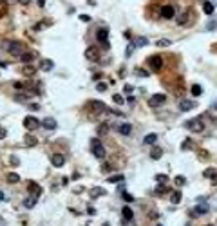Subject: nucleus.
Here are the masks:
<instances>
[{
  "label": "nucleus",
  "instance_id": "obj_22",
  "mask_svg": "<svg viewBox=\"0 0 217 226\" xmlns=\"http://www.w3.org/2000/svg\"><path fill=\"white\" fill-rule=\"evenodd\" d=\"M7 181H9V183H18L20 176L17 174V172H9V174H7Z\"/></svg>",
  "mask_w": 217,
  "mask_h": 226
},
{
  "label": "nucleus",
  "instance_id": "obj_40",
  "mask_svg": "<svg viewBox=\"0 0 217 226\" xmlns=\"http://www.w3.org/2000/svg\"><path fill=\"white\" fill-rule=\"evenodd\" d=\"M7 13V4H0V17H4Z\"/></svg>",
  "mask_w": 217,
  "mask_h": 226
},
{
  "label": "nucleus",
  "instance_id": "obj_29",
  "mask_svg": "<svg viewBox=\"0 0 217 226\" xmlns=\"http://www.w3.org/2000/svg\"><path fill=\"white\" fill-rule=\"evenodd\" d=\"M125 177H123V174H118V176H110L109 177V183H119V181H123Z\"/></svg>",
  "mask_w": 217,
  "mask_h": 226
},
{
  "label": "nucleus",
  "instance_id": "obj_51",
  "mask_svg": "<svg viewBox=\"0 0 217 226\" xmlns=\"http://www.w3.org/2000/svg\"><path fill=\"white\" fill-rule=\"evenodd\" d=\"M105 226H109V224H105Z\"/></svg>",
  "mask_w": 217,
  "mask_h": 226
},
{
  "label": "nucleus",
  "instance_id": "obj_30",
  "mask_svg": "<svg viewBox=\"0 0 217 226\" xmlns=\"http://www.w3.org/2000/svg\"><path fill=\"white\" fill-rule=\"evenodd\" d=\"M170 43H172L170 40H166V38H161V40H158V43H156V45H158V47H168Z\"/></svg>",
  "mask_w": 217,
  "mask_h": 226
},
{
  "label": "nucleus",
  "instance_id": "obj_3",
  "mask_svg": "<svg viewBox=\"0 0 217 226\" xmlns=\"http://www.w3.org/2000/svg\"><path fill=\"white\" fill-rule=\"evenodd\" d=\"M91 143H92V145H91V150H92L94 157L103 159V157H105V148H103V145L99 143V139H92Z\"/></svg>",
  "mask_w": 217,
  "mask_h": 226
},
{
  "label": "nucleus",
  "instance_id": "obj_39",
  "mask_svg": "<svg viewBox=\"0 0 217 226\" xmlns=\"http://www.w3.org/2000/svg\"><path fill=\"white\" fill-rule=\"evenodd\" d=\"M45 24H47V22H38V24H35V27H33V29H35V31H42Z\"/></svg>",
  "mask_w": 217,
  "mask_h": 226
},
{
  "label": "nucleus",
  "instance_id": "obj_45",
  "mask_svg": "<svg viewBox=\"0 0 217 226\" xmlns=\"http://www.w3.org/2000/svg\"><path fill=\"white\" fill-rule=\"evenodd\" d=\"M6 136H7V128H2L0 127V139H4Z\"/></svg>",
  "mask_w": 217,
  "mask_h": 226
},
{
  "label": "nucleus",
  "instance_id": "obj_41",
  "mask_svg": "<svg viewBox=\"0 0 217 226\" xmlns=\"http://www.w3.org/2000/svg\"><path fill=\"white\" fill-rule=\"evenodd\" d=\"M165 192H168V188H166L165 185H161L158 190H156V194H165Z\"/></svg>",
  "mask_w": 217,
  "mask_h": 226
},
{
  "label": "nucleus",
  "instance_id": "obj_38",
  "mask_svg": "<svg viewBox=\"0 0 217 226\" xmlns=\"http://www.w3.org/2000/svg\"><path fill=\"white\" fill-rule=\"evenodd\" d=\"M208 208L206 206H196V213H206Z\"/></svg>",
  "mask_w": 217,
  "mask_h": 226
},
{
  "label": "nucleus",
  "instance_id": "obj_48",
  "mask_svg": "<svg viewBox=\"0 0 217 226\" xmlns=\"http://www.w3.org/2000/svg\"><path fill=\"white\" fill-rule=\"evenodd\" d=\"M20 4H24V6H27V4H31V0H18Z\"/></svg>",
  "mask_w": 217,
  "mask_h": 226
},
{
  "label": "nucleus",
  "instance_id": "obj_1",
  "mask_svg": "<svg viewBox=\"0 0 217 226\" xmlns=\"http://www.w3.org/2000/svg\"><path fill=\"white\" fill-rule=\"evenodd\" d=\"M4 47H6V51H7V53H9V54H13V56H22V54H24V45H22V42H7V43H6V45H4Z\"/></svg>",
  "mask_w": 217,
  "mask_h": 226
},
{
  "label": "nucleus",
  "instance_id": "obj_11",
  "mask_svg": "<svg viewBox=\"0 0 217 226\" xmlns=\"http://www.w3.org/2000/svg\"><path fill=\"white\" fill-rule=\"evenodd\" d=\"M51 163H53V166L60 168V166L65 165V157H63L62 154H54V156H51Z\"/></svg>",
  "mask_w": 217,
  "mask_h": 226
},
{
  "label": "nucleus",
  "instance_id": "obj_7",
  "mask_svg": "<svg viewBox=\"0 0 217 226\" xmlns=\"http://www.w3.org/2000/svg\"><path fill=\"white\" fill-rule=\"evenodd\" d=\"M161 17L163 18H166V20H170V18H174L176 17V9H174V6H163L161 7Z\"/></svg>",
  "mask_w": 217,
  "mask_h": 226
},
{
  "label": "nucleus",
  "instance_id": "obj_34",
  "mask_svg": "<svg viewBox=\"0 0 217 226\" xmlns=\"http://www.w3.org/2000/svg\"><path fill=\"white\" fill-rule=\"evenodd\" d=\"M15 100H17V102H27V100H29V96L22 92V94H17V96H15Z\"/></svg>",
  "mask_w": 217,
  "mask_h": 226
},
{
  "label": "nucleus",
  "instance_id": "obj_5",
  "mask_svg": "<svg viewBox=\"0 0 217 226\" xmlns=\"http://www.w3.org/2000/svg\"><path fill=\"white\" fill-rule=\"evenodd\" d=\"M40 125L42 123H40L35 116H25V118H24V127H25L27 130H36Z\"/></svg>",
  "mask_w": 217,
  "mask_h": 226
},
{
  "label": "nucleus",
  "instance_id": "obj_16",
  "mask_svg": "<svg viewBox=\"0 0 217 226\" xmlns=\"http://www.w3.org/2000/svg\"><path fill=\"white\" fill-rule=\"evenodd\" d=\"M161 156H163V148L154 146V148H152V152H150V157H152L154 161H158V159H161Z\"/></svg>",
  "mask_w": 217,
  "mask_h": 226
},
{
  "label": "nucleus",
  "instance_id": "obj_31",
  "mask_svg": "<svg viewBox=\"0 0 217 226\" xmlns=\"http://www.w3.org/2000/svg\"><path fill=\"white\" fill-rule=\"evenodd\" d=\"M112 100H114V103H116V105H123V102H125L121 94H114V96H112Z\"/></svg>",
  "mask_w": 217,
  "mask_h": 226
},
{
  "label": "nucleus",
  "instance_id": "obj_13",
  "mask_svg": "<svg viewBox=\"0 0 217 226\" xmlns=\"http://www.w3.org/2000/svg\"><path fill=\"white\" fill-rule=\"evenodd\" d=\"M42 127L47 128V130H54V128H56V120H54V118H45V120L42 121Z\"/></svg>",
  "mask_w": 217,
  "mask_h": 226
},
{
  "label": "nucleus",
  "instance_id": "obj_23",
  "mask_svg": "<svg viewBox=\"0 0 217 226\" xmlns=\"http://www.w3.org/2000/svg\"><path fill=\"white\" fill-rule=\"evenodd\" d=\"M203 11H204L206 15H214V6H212L210 2H204V4H203Z\"/></svg>",
  "mask_w": 217,
  "mask_h": 226
},
{
  "label": "nucleus",
  "instance_id": "obj_44",
  "mask_svg": "<svg viewBox=\"0 0 217 226\" xmlns=\"http://www.w3.org/2000/svg\"><path fill=\"white\" fill-rule=\"evenodd\" d=\"M123 199H125L127 203H130V201H134V199H132V195H130V194H125V192H123Z\"/></svg>",
  "mask_w": 217,
  "mask_h": 226
},
{
  "label": "nucleus",
  "instance_id": "obj_36",
  "mask_svg": "<svg viewBox=\"0 0 217 226\" xmlns=\"http://www.w3.org/2000/svg\"><path fill=\"white\" fill-rule=\"evenodd\" d=\"M147 43H148L147 38H138V42H136V45H138V47H145Z\"/></svg>",
  "mask_w": 217,
  "mask_h": 226
},
{
  "label": "nucleus",
  "instance_id": "obj_46",
  "mask_svg": "<svg viewBox=\"0 0 217 226\" xmlns=\"http://www.w3.org/2000/svg\"><path fill=\"white\" fill-rule=\"evenodd\" d=\"M29 109H31V110H38V103H31Z\"/></svg>",
  "mask_w": 217,
  "mask_h": 226
},
{
  "label": "nucleus",
  "instance_id": "obj_12",
  "mask_svg": "<svg viewBox=\"0 0 217 226\" xmlns=\"http://www.w3.org/2000/svg\"><path fill=\"white\" fill-rule=\"evenodd\" d=\"M96 38H98V42H101V43H109V29H99L98 33H96Z\"/></svg>",
  "mask_w": 217,
  "mask_h": 226
},
{
  "label": "nucleus",
  "instance_id": "obj_14",
  "mask_svg": "<svg viewBox=\"0 0 217 226\" xmlns=\"http://www.w3.org/2000/svg\"><path fill=\"white\" fill-rule=\"evenodd\" d=\"M118 130H119V134L129 136V134L132 132V125H130V123H123V125H119V127H118Z\"/></svg>",
  "mask_w": 217,
  "mask_h": 226
},
{
  "label": "nucleus",
  "instance_id": "obj_49",
  "mask_svg": "<svg viewBox=\"0 0 217 226\" xmlns=\"http://www.w3.org/2000/svg\"><path fill=\"white\" fill-rule=\"evenodd\" d=\"M0 201H4V194L2 192H0Z\"/></svg>",
  "mask_w": 217,
  "mask_h": 226
},
{
  "label": "nucleus",
  "instance_id": "obj_19",
  "mask_svg": "<svg viewBox=\"0 0 217 226\" xmlns=\"http://www.w3.org/2000/svg\"><path fill=\"white\" fill-rule=\"evenodd\" d=\"M156 141H158V136H156V134H147L145 139H143V143L145 145H154Z\"/></svg>",
  "mask_w": 217,
  "mask_h": 226
},
{
  "label": "nucleus",
  "instance_id": "obj_21",
  "mask_svg": "<svg viewBox=\"0 0 217 226\" xmlns=\"http://www.w3.org/2000/svg\"><path fill=\"white\" fill-rule=\"evenodd\" d=\"M20 58H22V62L24 63H31L33 60H35V54H33V53H24Z\"/></svg>",
  "mask_w": 217,
  "mask_h": 226
},
{
  "label": "nucleus",
  "instance_id": "obj_32",
  "mask_svg": "<svg viewBox=\"0 0 217 226\" xmlns=\"http://www.w3.org/2000/svg\"><path fill=\"white\" fill-rule=\"evenodd\" d=\"M158 183H165V181H168V177H166V174H158L156 177H154Z\"/></svg>",
  "mask_w": 217,
  "mask_h": 226
},
{
  "label": "nucleus",
  "instance_id": "obj_2",
  "mask_svg": "<svg viewBox=\"0 0 217 226\" xmlns=\"http://www.w3.org/2000/svg\"><path fill=\"white\" fill-rule=\"evenodd\" d=\"M91 110H92V114L94 116H99V114H105L109 109H107V105L105 103H101V102H91L89 105H87Z\"/></svg>",
  "mask_w": 217,
  "mask_h": 226
},
{
  "label": "nucleus",
  "instance_id": "obj_27",
  "mask_svg": "<svg viewBox=\"0 0 217 226\" xmlns=\"http://www.w3.org/2000/svg\"><path fill=\"white\" fill-rule=\"evenodd\" d=\"M24 141L29 145V146H33V145H36V138H35V136H31V134H27V136L24 138Z\"/></svg>",
  "mask_w": 217,
  "mask_h": 226
},
{
  "label": "nucleus",
  "instance_id": "obj_9",
  "mask_svg": "<svg viewBox=\"0 0 217 226\" xmlns=\"http://www.w3.org/2000/svg\"><path fill=\"white\" fill-rule=\"evenodd\" d=\"M194 107H196V100H181V102H179V110H181V112L192 110Z\"/></svg>",
  "mask_w": 217,
  "mask_h": 226
},
{
  "label": "nucleus",
  "instance_id": "obj_8",
  "mask_svg": "<svg viewBox=\"0 0 217 226\" xmlns=\"http://www.w3.org/2000/svg\"><path fill=\"white\" fill-rule=\"evenodd\" d=\"M165 102H166V96L165 94H152V98L148 100L150 107H159V105H163Z\"/></svg>",
  "mask_w": 217,
  "mask_h": 226
},
{
  "label": "nucleus",
  "instance_id": "obj_37",
  "mask_svg": "<svg viewBox=\"0 0 217 226\" xmlns=\"http://www.w3.org/2000/svg\"><path fill=\"white\" fill-rule=\"evenodd\" d=\"M185 183H186V179H185L183 176H178V177H176V185H178V186L185 185Z\"/></svg>",
  "mask_w": 217,
  "mask_h": 226
},
{
  "label": "nucleus",
  "instance_id": "obj_26",
  "mask_svg": "<svg viewBox=\"0 0 217 226\" xmlns=\"http://www.w3.org/2000/svg\"><path fill=\"white\" fill-rule=\"evenodd\" d=\"M35 205H36V197H35V195H33V197H27V199H25V203H24L25 208H33Z\"/></svg>",
  "mask_w": 217,
  "mask_h": 226
},
{
  "label": "nucleus",
  "instance_id": "obj_47",
  "mask_svg": "<svg viewBox=\"0 0 217 226\" xmlns=\"http://www.w3.org/2000/svg\"><path fill=\"white\" fill-rule=\"evenodd\" d=\"M80 18H81V20H83V22H89V20H91V18H89V17H87V15H81V17H80Z\"/></svg>",
  "mask_w": 217,
  "mask_h": 226
},
{
  "label": "nucleus",
  "instance_id": "obj_28",
  "mask_svg": "<svg viewBox=\"0 0 217 226\" xmlns=\"http://www.w3.org/2000/svg\"><path fill=\"white\" fill-rule=\"evenodd\" d=\"M170 201H172L174 205H178V203H181V192H174V194L170 195Z\"/></svg>",
  "mask_w": 217,
  "mask_h": 226
},
{
  "label": "nucleus",
  "instance_id": "obj_42",
  "mask_svg": "<svg viewBox=\"0 0 217 226\" xmlns=\"http://www.w3.org/2000/svg\"><path fill=\"white\" fill-rule=\"evenodd\" d=\"M98 91H99V92H103V91H107V83L99 82V83H98Z\"/></svg>",
  "mask_w": 217,
  "mask_h": 226
},
{
  "label": "nucleus",
  "instance_id": "obj_25",
  "mask_svg": "<svg viewBox=\"0 0 217 226\" xmlns=\"http://www.w3.org/2000/svg\"><path fill=\"white\" fill-rule=\"evenodd\" d=\"M203 176H204V177H212L214 181H217V176H215V170H214V168H206Z\"/></svg>",
  "mask_w": 217,
  "mask_h": 226
},
{
  "label": "nucleus",
  "instance_id": "obj_20",
  "mask_svg": "<svg viewBox=\"0 0 217 226\" xmlns=\"http://www.w3.org/2000/svg\"><path fill=\"white\" fill-rule=\"evenodd\" d=\"M188 18H190V11H186V13L179 15V17H178V24H179V25H185V24L188 22Z\"/></svg>",
  "mask_w": 217,
  "mask_h": 226
},
{
  "label": "nucleus",
  "instance_id": "obj_4",
  "mask_svg": "<svg viewBox=\"0 0 217 226\" xmlns=\"http://www.w3.org/2000/svg\"><path fill=\"white\" fill-rule=\"evenodd\" d=\"M185 127L188 128V130H192V132H203V128H204V125H203V121L201 120H188L186 123H185Z\"/></svg>",
  "mask_w": 217,
  "mask_h": 226
},
{
  "label": "nucleus",
  "instance_id": "obj_10",
  "mask_svg": "<svg viewBox=\"0 0 217 226\" xmlns=\"http://www.w3.org/2000/svg\"><path fill=\"white\" fill-rule=\"evenodd\" d=\"M85 56H87V60H99V51L96 47H87V51H85Z\"/></svg>",
  "mask_w": 217,
  "mask_h": 226
},
{
  "label": "nucleus",
  "instance_id": "obj_43",
  "mask_svg": "<svg viewBox=\"0 0 217 226\" xmlns=\"http://www.w3.org/2000/svg\"><path fill=\"white\" fill-rule=\"evenodd\" d=\"M136 74L143 76V78H147V76H148V72H147V71H143V69H138V71H136Z\"/></svg>",
  "mask_w": 217,
  "mask_h": 226
},
{
  "label": "nucleus",
  "instance_id": "obj_24",
  "mask_svg": "<svg viewBox=\"0 0 217 226\" xmlns=\"http://www.w3.org/2000/svg\"><path fill=\"white\" fill-rule=\"evenodd\" d=\"M35 71H36V69H35L33 65H25V67L22 69V72H24L25 76H33V74H35Z\"/></svg>",
  "mask_w": 217,
  "mask_h": 226
},
{
  "label": "nucleus",
  "instance_id": "obj_18",
  "mask_svg": "<svg viewBox=\"0 0 217 226\" xmlns=\"http://www.w3.org/2000/svg\"><path fill=\"white\" fill-rule=\"evenodd\" d=\"M53 67H54V63L51 60H42V63H40V71H51Z\"/></svg>",
  "mask_w": 217,
  "mask_h": 226
},
{
  "label": "nucleus",
  "instance_id": "obj_17",
  "mask_svg": "<svg viewBox=\"0 0 217 226\" xmlns=\"http://www.w3.org/2000/svg\"><path fill=\"white\" fill-rule=\"evenodd\" d=\"M29 192H31V194H33L35 197H38L40 194H42V188H40V186L36 185V183H29Z\"/></svg>",
  "mask_w": 217,
  "mask_h": 226
},
{
  "label": "nucleus",
  "instance_id": "obj_50",
  "mask_svg": "<svg viewBox=\"0 0 217 226\" xmlns=\"http://www.w3.org/2000/svg\"><path fill=\"white\" fill-rule=\"evenodd\" d=\"M186 226H190V224H186Z\"/></svg>",
  "mask_w": 217,
  "mask_h": 226
},
{
  "label": "nucleus",
  "instance_id": "obj_33",
  "mask_svg": "<svg viewBox=\"0 0 217 226\" xmlns=\"http://www.w3.org/2000/svg\"><path fill=\"white\" fill-rule=\"evenodd\" d=\"M201 92H203V89H201V85H197V83H196V85L192 87V94H194V96H199Z\"/></svg>",
  "mask_w": 217,
  "mask_h": 226
},
{
  "label": "nucleus",
  "instance_id": "obj_6",
  "mask_svg": "<svg viewBox=\"0 0 217 226\" xmlns=\"http://www.w3.org/2000/svg\"><path fill=\"white\" fill-rule=\"evenodd\" d=\"M148 65L152 67V71H161V67H163V58H161L159 54H152V56L148 58Z\"/></svg>",
  "mask_w": 217,
  "mask_h": 226
},
{
  "label": "nucleus",
  "instance_id": "obj_35",
  "mask_svg": "<svg viewBox=\"0 0 217 226\" xmlns=\"http://www.w3.org/2000/svg\"><path fill=\"white\" fill-rule=\"evenodd\" d=\"M103 194H105V192H103L101 188H92V190H91V195H103Z\"/></svg>",
  "mask_w": 217,
  "mask_h": 226
},
{
  "label": "nucleus",
  "instance_id": "obj_15",
  "mask_svg": "<svg viewBox=\"0 0 217 226\" xmlns=\"http://www.w3.org/2000/svg\"><path fill=\"white\" fill-rule=\"evenodd\" d=\"M121 215H123L125 221H132V219H134V213H132V210H130L129 206H125V208L121 210Z\"/></svg>",
  "mask_w": 217,
  "mask_h": 226
}]
</instances>
